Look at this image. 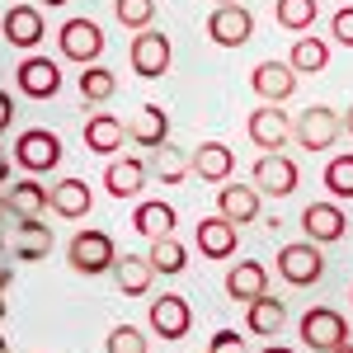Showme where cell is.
Masks as SVG:
<instances>
[{"mask_svg": "<svg viewBox=\"0 0 353 353\" xmlns=\"http://www.w3.org/2000/svg\"><path fill=\"white\" fill-rule=\"evenodd\" d=\"M48 5H66V0H48Z\"/></svg>", "mask_w": 353, "mask_h": 353, "instance_id": "obj_48", "label": "cell"}, {"mask_svg": "<svg viewBox=\"0 0 353 353\" xmlns=\"http://www.w3.org/2000/svg\"><path fill=\"white\" fill-rule=\"evenodd\" d=\"M5 208L14 217H43L48 212V189L38 179H19V184H10V193H5Z\"/></svg>", "mask_w": 353, "mask_h": 353, "instance_id": "obj_29", "label": "cell"}, {"mask_svg": "<svg viewBox=\"0 0 353 353\" xmlns=\"http://www.w3.org/2000/svg\"><path fill=\"white\" fill-rule=\"evenodd\" d=\"M5 217H10V208H5V189H0V226H5Z\"/></svg>", "mask_w": 353, "mask_h": 353, "instance_id": "obj_43", "label": "cell"}, {"mask_svg": "<svg viewBox=\"0 0 353 353\" xmlns=\"http://www.w3.org/2000/svg\"><path fill=\"white\" fill-rule=\"evenodd\" d=\"M264 353H292V349H283V344H269V349H264Z\"/></svg>", "mask_w": 353, "mask_h": 353, "instance_id": "obj_45", "label": "cell"}, {"mask_svg": "<svg viewBox=\"0 0 353 353\" xmlns=\"http://www.w3.org/2000/svg\"><path fill=\"white\" fill-rule=\"evenodd\" d=\"M208 353H245V339L236 334V330H217L212 344H208Z\"/></svg>", "mask_w": 353, "mask_h": 353, "instance_id": "obj_38", "label": "cell"}, {"mask_svg": "<svg viewBox=\"0 0 353 353\" xmlns=\"http://www.w3.org/2000/svg\"><path fill=\"white\" fill-rule=\"evenodd\" d=\"M128 141L146 146V151H156L161 141H170V113H165L161 104H141L137 118L128 123Z\"/></svg>", "mask_w": 353, "mask_h": 353, "instance_id": "obj_24", "label": "cell"}, {"mask_svg": "<svg viewBox=\"0 0 353 353\" xmlns=\"http://www.w3.org/2000/svg\"><path fill=\"white\" fill-rule=\"evenodd\" d=\"M5 179H10V151L0 146V184H5Z\"/></svg>", "mask_w": 353, "mask_h": 353, "instance_id": "obj_40", "label": "cell"}, {"mask_svg": "<svg viewBox=\"0 0 353 353\" xmlns=\"http://www.w3.org/2000/svg\"><path fill=\"white\" fill-rule=\"evenodd\" d=\"M250 85H254V94H259L264 104H288V99L297 94V71H292L288 61H259V66L250 71Z\"/></svg>", "mask_w": 353, "mask_h": 353, "instance_id": "obj_14", "label": "cell"}, {"mask_svg": "<svg viewBox=\"0 0 353 353\" xmlns=\"http://www.w3.org/2000/svg\"><path fill=\"white\" fill-rule=\"evenodd\" d=\"M0 353H10V344H5V334H0Z\"/></svg>", "mask_w": 353, "mask_h": 353, "instance_id": "obj_46", "label": "cell"}, {"mask_svg": "<svg viewBox=\"0 0 353 353\" xmlns=\"http://www.w3.org/2000/svg\"><path fill=\"white\" fill-rule=\"evenodd\" d=\"M113 283H118V292H128V297H146L151 292V278L156 269L146 264V254H123V259H113Z\"/></svg>", "mask_w": 353, "mask_h": 353, "instance_id": "obj_27", "label": "cell"}, {"mask_svg": "<svg viewBox=\"0 0 353 353\" xmlns=\"http://www.w3.org/2000/svg\"><path fill=\"white\" fill-rule=\"evenodd\" d=\"M174 226H179V212H174L170 203H161V198L137 203V212H132V231L137 236L156 241V236H174Z\"/></svg>", "mask_w": 353, "mask_h": 353, "instance_id": "obj_25", "label": "cell"}, {"mask_svg": "<svg viewBox=\"0 0 353 353\" xmlns=\"http://www.w3.org/2000/svg\"><path fill=\"white\" fill-rule=\"evenodd\" d=\"M48 208L66 221H81V217H90V208H94V193H90L85 179H57L52 189H48Z\"/></svg>", "mask_w": 353, "mask_h": 353, "instance_id": "obj_18", "label": "cell"}, {"mask_svg": "<svg viewBox=\"0 0 353 353\" xmlns=\"http://www.w3.org/2000/svg\"><path fill=\"white\" fill-rule=\"evenodd\" d=\"M254 193H269V198L297 193V165L288 161L283 151H264L254 161Z\"/></svg>", "mask_w": 353, "mask_h": 353, "instance_id": "obj_12", "label": "cell"}, {"mask_svg": "<svg viewBox=\"0 0 353 353\" xmlns=\"http://www.w3.org/2000/svg\"><path fill=\"white\" fill-rule=\"evenodd\" d=\"M141 184H146V165L137 161V156H113V161L104 165V189H109L118 203L141 198Z\"/></svg>", "mask_w": 353, "mask_h": 353, "instance_id": "obj_19", "label": "cell"}, {"mask_svg": "<svg viewBox=\"0 0 353 353\" xmlns=\"http://www.w3.org/2000/svg\"><path fill=\"white\" fill-rule=\"evenodd\" d=\"M0 33H5L10 48H24V52L38 48L43 33H48V28H43V10H38V5H10L5 19H0Z\"/></svg>", "mask_w": 353, "mask_h": 353, "instance_id": "obj_17", "label": "cell"}, {"mask_svg": "<svg viewBox=\"0 0 353 353\" xmlns=\"http://www.w3.org/2000/svg\"><path fill=\"white\" fill-rule=\"evenodd\" d=\"M208 38H212L217 48H245V43L254 38V14L245 10L241 0H236V5H217L212 19H208Z\"/></svg>", "mask_w": 353, "mask_h": 353, "instance_id": "obj_10", "label": "cell"}, {"mask_svg": "<svg viewBox=\"0 0 353 353\" xmlns=\"http://www.w3.org/2000/svg\"><path fill=\"white\" fill-rule=\"evenodd\" d=\"M301 231H306L311 245H334V241H344L349 217H344L339 203H306L301 208Z\"/></svg>", "mask_w": 353, "mask_h": 353, "instance_id": "obj_11", "label": "cell"}, {"mask_svg": "<svg viewBox=\"0 0 353 353\" xmlns=\"http://www.w3.org/2000/svg\"><path fill=\"white\" fill-rule=\"evenodd\" d=\"M250 311H245V325H250V334H264V339H278L283 334V325H288V306L278 297H254V301H245Z\"/></svg>", "mask_w": 353, "mask_h": 353, "instance_id": "obj_26", "label": "cell"}, {"mask_svg": "<svg viewBox=\"0 0 353 353\" xmlns=\"http://www.w3.org/2000/svg\"><path fill=\"white\" fill-rule=\"evenodd\" d=\"M316 14H321L316 0H273V19H278V28H288V33H311Z\"/></svg>", "mask_w": 353, "mask_h": 353, "instance_id": "obj_32", "label": "cell"}, {"mask_svg": "<svg viewBox=\"0 0 353 353\" xmlns=\"http://www.w3.org/2000/svg\"><path fill=\"white\" fill-rule=\"evenodd\" d=\"M146 264L156 273H165V278H174V273H184V264H189V250L174 241V236H156L151 250H146Z\"/></svg>", "mask_w": 353, "mask_h": 353, "instance_id": "obj_31", "label": "cell"}, {"mask_svg": "<svg viewBox=\"0 0 353 353\" xmlns=\"http://www.w3.org/2000/svg\"><path fill=\"white\" fill-rule=\"evenodd\" d=\"M104 349L109 353H146V334L137 325H113L109 339H104Z\"/></svg>", "mask_w": 353, "mask_h": 353, "instance_id": "obj_36", "label": "cell"}, {"mask_svg": "<svg viewBox=\"0 0 353 353\" xmlns=\"http://www.w3.org/2000/svg\"><path fill=\"white\" fill-rule=\"evenodd\" d=\"M269 292V269L259 259H245V264H231L226 269V297L231 301H254Z\"/></svg>", "mask_w": 353, "mask_h": 353, "instance_id": "obj_22", "label": "cell"}, {"mask_svg": "<svg viewBox=\"0 0 353 353\" xmlns=\"http://www.w3.org/2000/svg\"><path fill=\"white\" fill-rule=\"evenodd\" d=\"M189 174L208 179V184H226L236 174V151L226 141H203V146L189 151Z\"/></svg>", "mask_w": 353, "mask_h": 353, "instance_id": "obj_16", "label": "cell"}, {"mask_svg": "<svg viewBox=\"0 0 353 353\" xmlns=\"http://www.w3.org/2000/svg\"><path fill=\"white\" fill-rule=\"evenodd\" d=\"M217 217H226L231 226H250V221L259 217V193L226 179V184L217 189Z\"/></svg>", "mask_w": 353, "mask_h": 353, "instance_id": "obj_21", "label": "cell"}, {"mask_svg": "<svg viewBox=\"0 0 353 353\" xmlns=\"http://www.w3.org/2000/svg\"><path fill=\"white\" fill-rule=\"evenodd\" d=\"M198 254L208 259H231L236 254V241H241V226H231L226 217H198Z\"/></svg>", "mask_w": 353, "mask_h": 353, "instance_id": "obj_20", "label": "cell"}, {"mask_svg": "<svg viewBox=\"0 0 353 353\" xmlns=\"http://www.w3.org/2000/svg\"><path fill=\"white\" fill-rule=\"evenodd\" d=\"M288 66L297 71V76H321L330 66V43L325 38H297L292 43V57H288Z\"/></svg>", "mask_w": 353, "mask_h": 353, "instance_id": "obj_30", "label": "cell"}, {"mask_svg": "<svg viewBox=\"0 0 353 353\" xmlns=\"http://www.w3.org/2000/svg\"><path fill=\"white\" fill-rule=\"evenodd\" d=\"M14 123V99H10V90H0V132Z\"/></svg>", "mask_w": 353, "mask_h": 353, "instance_id": "obj_39", "label": "cell"}, {"mask_svg": "<svg viewBox=\"0 0 353 353\" xmlns=\"http://www.w3.org/2000/svg\"><path fill=\"white\" fill-rule=\"evenodd\" d=\"M278 273H283V283H292V288L321 283V278H325V254H321V245H311V241L283 245V250H278Z\"/></svg>", "mask_w": 353, "mask_h": 353, "instance_id": "obj_5", "label": "cell"}, {"mask_svg": "<svg viewBox=\"0 0 353 353\" xmlns=\"http://www.w3.org/2000/svg\"><path fill=\"white\" fill-rule=\"evenodd\" d=\"M330 38H334L339 48H353V5H344V10L330 19Z\"/></svg>", "mask_w": 353, "mask_h": 353, "instance_id": "obj_37", "label": "cell"}, {"mask_svg": "<svg viewBox=\"0 0 353 353\" xmlns=\"http://www.w3.org/2000/svg\"><path fill=\"white\" fill-rule=\"evenodd\" d=\"M292 137L301 141V151H330L339 141V113L325 109V104H311L306 113H297Z\"/></svg>", "mask_w": 353, "mask_h": 353, "instance_id": "obj_9", "label": "cell"}, {"mask_svg": "<svg viewBox=\"0 0 353 353\" xmlns=\"http://www.w3.org/2000/svg\"><path fill=\"white\" fill-rule=\"evenodd\" d=\"M113 94H118V76H113L109 66H85L81 71V99L85 104H109Z\"/></svg>", "mask_w": 353, "mask_h": 353, "instance_id": "obj_33", "label": "cell"}, {"mask_svg": "<svg viewBox=\"0 0 353 353\" xmlns=\"http://www.w3.org/2000/svg\"><path fill=\"white\" fill-rule=\"evenodd\" d=\"M325 189H330L334 203L353 198V151H349V156H334V161L325 165Z\"/></svg>", "mask_w": 353, "mask_h": 353, "instance_id": "obj_34", "label": "cell"}, {"mask_svg": "<svg viewBox=\"0 0 353 353\" xmlns=\"http://www.w3.org/2000/svg\"><path fill=\"white\" fill-rule=\"evenodd\" d=\"M339 132H349V137H353V104H349V118H339Z\"/></svg>", "mask_w": 353, "mask_h": 353, "instance_id": "obj_41", "label": "cell"}, {"mask_svg": "<svg viewBox=\"0 0 353 353\" xmlns=\"http://www.w3.org/2000/svg\"><path fill=\"white\" fill-rule=\"evenodd\" d=\"M113 259H118V245H113V236H109V231H94V226L76 231V236H71V245H66V264H71L76 273H85V278L109 273Z\"/></svg>", "mask_w": 353, "mask_h": 353, "instance_id": "obj_1", "label": "cell"}, {"mask_svg": "<svg viewBox=\"0 0 353 353\" xmlns=\"http://www.w3.org/2000/svg\"><path fill=\"white\" fill-rule=\"evenodd\" d=\"M57 48L76 66H94L104 57V28L94 24V19H66L61 33H57Z\"/></svg>", "mask_w": 353, "mask_h": 353, "instance_id": "obj_4", "label": "cell"}, {"mask_svg": "<svg viewBox=\"0 0 353 353\" xmlns=\"http://www.w3.org/2000/svg\"><path fill=\"white\" fill-rule=\"evenodd\" d=\"M113 14H118V24L123 28H151L156 19V0H113Z\"/></svg>", "mask_w": 353, "mask_h": 353, "instance_id": "obj_35", "label": "cell"}, {"mask_svg": "<svg viewBox=\"0 0 353 353\" xmlns=\"http://www.w3.org/2000/svg\"><path fill=\"white\" fill-rule=\"evenodd\" d=\"M0 254H10V259L52 254V226H43L38 217H19V226H0Z\"/></svg>", "mask_w": 353, "mask_h": 353, "instance_id": "obj_2", "label": "cell"}, {"mask_svg": "<svg viewBox=\"0 0 353 353\" xmlns=\"http://www.w3.org/2000/svg\"><path fill=\"white\" fill-rule=\"evenodd\" d=\"M245 132H250V141H254L259 151H283V141L292 137V118L278 109V104H259V109L250 113Z\"/></svg>", "mask_w": 353, "mask_h": 353, "instance_id": "obj_13", "label": "cell"}, {"mask_svg": "<svg viewBox=\"0 0 353 353\" xmlns=\"http://www.w3.org/2000/svg\"><path fill=\"white\" fill-rule=\"evenodd\" d=\"M14 81H19V94H28V99H52L61 90V66L52 57H24Z\"/></svg>", "mask_w": 353, "mask_h": 353, "instance_id": "obj_15", "label": "cell"}, {"mask_svg": "<svg viewBox=\"0 0 353 353\" xmlns=\"http://www.w3.org/2000/svg\"><path fill=\"white\" fill-rule=\"evenodd\" d=\"M146 321H151V330L161 334L165 344H174V339H184V334L193 330V306L179 297V292H161V297L151 301Z\"/></svg>", "mask_w": 353, "mask_h": 353, "instance_id": "obj_8", "label": "cell"}, {"mask_svg": "<svg viewBox=\"0 0 353 353\" xmlns=\"http://www.w3.org/2000/svg\"><path fill=\"white\" fill-rule=\"evenodd\" d=\"M349 301H353V297H349Z\"/></svg>", "mask_w": 353, "mask_h": 353, "instance_id": "obj_50", "label": "cell"}, {"mask_svg": "<svg viewBox=\"0 0 353 353\" xmlns=\"http://www.w3.org/2000/svg\"><path fill=\"white\" fill-rule=\"evenodd\" d=\"M123 141H128L123 118H113V113H90V118H85V146H90L94 156H113V151H123Z\"/></svg>", "mask_w": 353, "mask_h": 353, "instance_id": "obj_23", "label": "cell"}, {"mask_svg": "<svg viewBox=\"0 0 353 353\" xmlns=\"http://www.w3.org/2000/svg\"><path fill=\"white\" fill-rule=\"evenodd\" d=\"M14 161L24 165L28 174H48V170L61 165V137L48 132V128H28L14 141Z\"/></svg>", "mask_w": 353, "mask_h": 353, "instance_id": "obj_6", "label": "cell"}, {"mask_svg": "<svg viewBox=\"0 0 353 353\" xmlns=\"http://www.w3.org/2000/svg\"><path fill=\"white\" fill-rule=\"evenodd\" d=\"M301 344L311 353H330V349H339L344 339H349V321L334 311V306H311L306 316H301Z\"/></svg>", "mask_w": 353, "mask_h": 353, "instance_id": "obj_3", "label": "cell"}, {"mask_svg": "<svg viewBox=\"0 0 353 353\" xmlns=\"http://www.w3.org/2000/svg\"><path fill=\"white\" fill-rule=\"evenodd\" d=\"M161 184H184L189 179V151L184 146H174V141H161L156 151H151V165H146Z\"/></svg>", "mask_w": 353, "mask_h": 353, "instance_id": "obj_28", "label": "cell"}, {"mask_svg": "<svg viewBox=\"0 0 353 353\" xmlns=\"http://www.w3.org/2000/svg\"><path fill=\"white\" fill-rule=\"evenodd\" d=\"M217 5H236V0H217Z\"/></svg>", "mask_w": 353, "mask_h": 353, "instance_id": "obj_49", "label": "cell"}, {"mask_svg": "<svg viewBox=\"0 0 353 353\" xmlns=\"http://www.w3.org/2000/svg\"><path fill=\"white\" fill-rule=\"evenodd\" d=\"M330 353H353V344H349V339H344V344H339V349H330Z\"/></svg>", "mask_w": 353, "mask_h": 353, "instance_id": "obj_44", "label": "cell"}, {"mask_svg": "<svg viewBox=\"0 0 353 353\" xmlns=\"http://www.w3.org/2000/svg\"><path fill=\"white\" fill-rule=\"evenodd\" d=\"M128 57H132V71L141 81H161L165 71H170V57L174 52H170V38H165L161 28H137Z\"/></svg>", "mask_w": 353, "mask_h": 353, "instance_id": "obj_7", "label": "cell"}, {"mask_svg": "<svg viewBox=\"0 0 353 353\" xmlns=\"http://www.w3.org/2000/svg\"><path fill=\"white\" fill-rule=\"evenodd\" d=\"M10 288V264H0V292Z\"/></svg>", "mask_w": 353, "mask_h": 353, "instance_id": "obj_42", "label": "cell"}, {"mask_svg": "<svg viewBox=\"0 0 353 353\" xmlns=\"http://www.w3.org/2000/svg\"><path fill=\"white\" fill-rule=\"evenodd\" d=\"M0 321H5V297H0Z\"/></svg>", "mask_w": 353, "mask_h": 353, "instance_id": "obj_47", "label": "cell"}]
</instances>
